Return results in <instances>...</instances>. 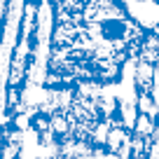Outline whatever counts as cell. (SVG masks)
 Masks as SVG:
<instances>
[{
  "mask_svg": "<svg viewBox=\"0 0 159 159\" xmlns=\"http://www.w3.org/2000/svg\"><path fill=\"white\" fill-rule=\"evenodd\" d=\"M2 12H5V5H0V19H2Z\"/></svg>",
  "mask_w": 159,
  "mask_h": 159,
  "instance_id": "obj_1",
  "label": "cell"
},
{
  "mask_svg": "<svg viewBox=\"0 0 159 159\" xmlns=\"http://www.w3.org/2000/svg\"><path fill=\"white\" fill-rule=\"evenodd\" d=\"M5 2H7V0H0V5H5Z\"/></svg>",
  "mask_w": 159,
  "mask_h": 159,
  "instance_id": "obj_2",
  "label": "cell"
}]
</instances>
